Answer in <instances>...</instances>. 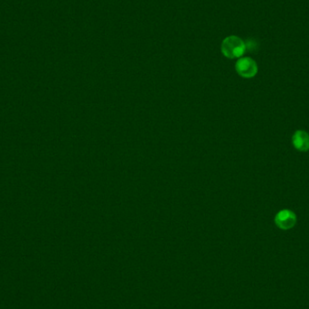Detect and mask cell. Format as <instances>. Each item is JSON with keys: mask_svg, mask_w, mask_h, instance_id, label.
Listing matches in <instances>:
<instances>
[{"mask_svg": "<svg viewBox=\"0 0 309 309\" xmlns=\"http://www.w3.org/2000/svg\"><path fill=\"white\" fill-rule=\"evenodd\" d=\"M235 70L241 77L250 79L258 73V65L250 57H242L237 61Z\"/></svg>", "mask_w": 309, "mask_h": 309, "instance_id": "2", "label": "cell"}, {"mask_svg": "<svg viewBox=\"0 0 309 309\" xmlns=\"http://www.w3.org/2000/svg\"><path fill=\"white\" fill-rule=\"evenodd\" d=\"M274 221L277 227L286 231L295 226L296 223V215L291 210H281L276 214Z\"/></svg>", "mask_w": 309, "mask_h": 309, "instance_id": "3", "label": "cell"}, {"mask_svg": "<svg viewBox=\"0 0 309 309\" xmlns=\"http://www.w3.org/2000/svg\"><path fill=\"white\" fill-rule=\"evenodd\" d=\"M292 144L295 149L300 152H306L309 150V134L304 130H296L292 136Z\"/></svg>", "mask_w": 309, "mask_h": 309, "instance_id": "4", "label": "cell"}, {"mask_svg": "<svg viewBox=\"0 0 309 309\" xmlns=\"http://www.w3.org/2000/svg\"><path fill=\"white\" fill-rule=\"evenodd\" d=\"M221 50L229 59L240 58L246 52L245 42L236 36L226 37L222 43Z\"/></svg>", "mask_w": 309, "mask_h": 309, "instance_id": "1", "label": "cell"}]
</instances>
